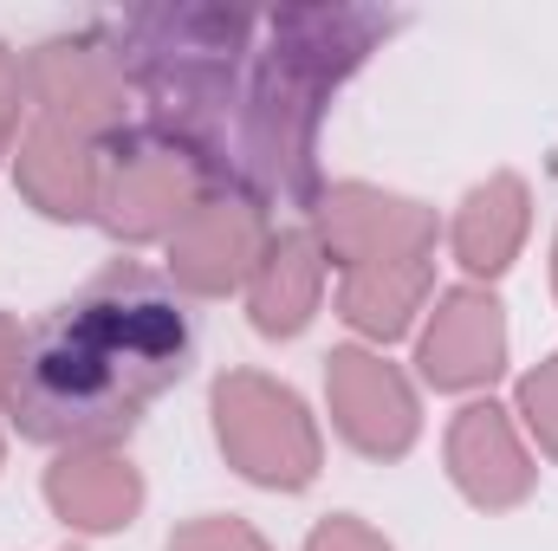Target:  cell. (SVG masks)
Instances as JSON below:
<instances>
[{
  "label": "cell",
  "instance_id": "ac0fdd59",
  "mask_svg": "<svg viewBox=\"0 0 558 551\" xmlns=\"http://www.w3.org/2000/svg\"><path fill=\"white\" fill-rule=\"evenodd\" d=\"M20 105H26V72H20V59L0 46V156H7L13 131H20Z\"/></svg>",
  "mask_w": 558,
  "mask_h": 551
},
{
  "label": "cell",
  "instance_id": "9a60e30c",
  "mask_svg": "<svg viewBox=\"0 0 558 551\" xmlns=\"http://www.w3.org/2000/svg\"><path fill=\"white\" fill-rule=\"evenodd\" d=\"M520 415L539 434V448L558 461V357H546L533 377H520Z\"/></svg>",
  "mask_w": 558,
  "mask_h": 551
},
{
  "label": "cell",
  "instance_id": "ffe728a7",
  "mask_svg": "<svg viewBox=\"0 0 558 551\" xmlns=\"http://www.w3.org/2000/svg\"><path fill=\"white\" fill-rule=\"evenodd\" d=\"M553 279H558V260H553Z\"/></svg>",
  "mask_w": 558,
  "mask_h": 551
},
{
  "label": "cell",
  "instance_id": "52a82bcc",
  "mask_svg": "<svg viewBox=\"0 0 558 551\" xmlns=\"http://www.w3.org/2000/svg\"><path fill=\"white\" fill-rule=\"evenodd\" d=\"M422 377L435 390H481L507 370V311L481 285L441 292L428 331H422Z\"/></svg>",
  "mask_w": 558,
  "mask_h": 551
},
{
  "label": "cell",
  "instance_id": "5bb4252c",
  "mask_svg": "<svg viewBox=\"0 0 558 551\" xmlns=\"http://www.w3.org/2000/svg\"><path fill=\"white\" fill-rule=\"evenodd\" d=\"M428 298V260H390V267H357L344 273L338 311L364 331V338H403L410 318Z\"/></svg>",
  "mask_w": 558,
  "mask_h": 551
},
{
  "label": "cell",
  "instance_id": "2e32d148",
  "mask_svg": "<svg viewBox=\"0 0 558 551\" xmlns=\"http://www.w3.org/2000/svg\"><path fill=\"white\" fill-rule=\"evenodd\" d=\"M169 551H267V539L247 519H189L182 532H169Z\"/></svg>",
  "mask_w": 558,
  "mask_h": 551
},
{
  "label": "cell",
  "instance_id": "277c9868",
  "mask_svg": "<svg viewBox=\"0 0 558 551\" xmlns=\"http://www.w3.org/2000/svg\"><path fill=\"white\" fill-rule=\"evenodd\" d=\"M318 247H325V260H338L344 273H357V267H390V260H428V247H435V215H428L422 201L364 188V182H344V188H331L325 208H318Z\"/></svg>",
  "mask_w": 558,
  "mask_h": 551
},
{
  "label": "cell",
  "instance_id": "5b68a950",
  "mask_svg": "<svg viewBox=\"0 0 558 551\" xmlns=\"http://www.w3.org/2000/svg\"><path fill=\"white\" fill-rule=\"evenodd\" d=\"M26 85L39 105V124H59L72 137H105L124 124V72L92 39H52L26 59Z\"/></svg>",
  "mask_w": 558,
  "mask_h": 551
},
{
  "label": "cell",
  "instance_id": "3957f363",
  "mask_svg": "<svg viewBox=\"0 0 558 551\" xmlns=\"http://www.w3.org/2000/svg\"><path fill=\"white\" fill-rule=\"evenodd\" d=\"M325 396L338 434L371 454V461H397L416 441V390L397 364H384L377 351H331L325 357Z\"/></svg>",
  "mask_w": 558,
  "mask_h": 551
},
{
  "label": "cell",
  "instance_id": "7c38bea8",
  "mask_svg": "<svg viewBox=\"0 0 558 551\" xmlns=\"http://www.w3.org/2000/svg\"><path fill=\"white\" fill-rule=\"evenodd\" d=\"M325 267H331V260H325V247H318L312 228H292V234L267 241L260 267H254V279H247L254 325H260L267 338L305 331L312 311H318V292H325Z\"/></svg>",
  "mask_w": 558,
  "mask_h": 551
},
{
  "label": "cell",
  "instance_id": "e0dca14e",
  "mask_svg": "<svg viewBox=\"0 0 558 551\" xmlns=\"http://www.w3.org/2000/svg\"><path fill=\"white\" fill-rule=\"evenodd\" d=\"M305 551H390V539H384V532H371L364 519L338 513V519H325V526L305 539Z\"/></svg>",
  "mask_w": 558,
  "mask_h": 551
},
{
  "label": "cell",
  "instance_id": "8fae6325",
  "mask_svg": "<svg viewBox=\"0 0 558 551\" xmlns=\"http://www.w3.org/2000/svg\"><path fill=\"white\" fill-rule=\"evenodd\" d=\"M20 195L52 221H85L92 208H105L98 149L59 124H33L20 143Z\"/></svg>",
  "mask_w": 558,
  "mask_h": 551
},
{
  "label": "cell",
  "instance_id": "ba28073f",
  "mask_svg": "<svg viewBox=\"0 0 558 551\" xmlns=\"http://www.w3.org/2000/svg\"><path fill=\"white\" fill-rule=\"evenodd\" d=\"M448 474L481 513H507L533 493V454L500 403H468L448 428Z\"/></svg>",
  "mask_w": 558,
  "mask_h": 551
},
{
  "label": "cell",
  "instance_id": "d6986e66",
  "mask_svg": "<svg viewBox=\"0 0 558 551\" xmlns=\"http://www.w3.org/2000/svg\"><path fill=\"white\" fill-rule=\"evenodd\" d=\"M20 377H26V338H20V325L0 311V403L13 409V396H20Z\"/></svg>",
  "mask_w": 558,
  "mask_h": 551
},
{
  "label": "cell",
  "instance_id": "4fadbf2b",
  "mask_svg": "<svg viewBox=\"0 0 558 551\" xmlns=\"http://www.w3.org/2000/svg\"><path fill=\"white\" fill-rule=\"evenodd\" d=\"M533 228V201H526V182L520 175H487L481 188H468L461 215H454V260L468 273H507L520 241Z\"/></svg>",
  "mask_w": 558,
  "mask_h": 551
},
{
  "label": "cell",
  "instance_id": "7a4b0ae2",
  "mask_svg": "<svg viewBox=\"0 0 558 551\" xmlns=\"http://www.w3.org/2000/svg\"><path fill=\"white\" fill-rule=\"evenodd\" d=\"M215 441L260 487L292 493L318 474V428H312L305 403L260 370H228L215 383Z\"/></svg>",
  "mask_w": 558,
  "mask_h": 551
},
{
  "label": "cell",
  "instance_id": "6da1fadb",
  "mask_svg": "<svg viewBox=\"0 0 558 551\" xmlns=\"http://www.w3.org/2000/svg\"><path fill=\"white\" fill-rule=\"evenodd\" d=\"M189 325L143 267H111L78 305L52 318L26 357L13 415L33 441L105 448L137 409L182 377Z\"/></svg>",
  "mask_w": 558,
  "mask_h": 551
},
{
  "label": "cell",
  "instance_id": "9c48e42d",
  "mask_svg": "<svg viewBox=\"0 0 558 551\" xmlns=\"http://www.w3.org/2000/svg\"><path fill=\"white\" fill-rule=\"evenodd\" d=\"M202 208V175L182 149H143L105 182V228L124 241L175 234Z\"/></svg>",
  "mask_w": 558,
  "mask_h": 551
},
{
  "label": "cell",
  "instance_id": "8992f818",
  "mask_svg": "<svg viewBox=\"0 0 558 551\" xmlns=\"http://www.w3.org/2000/svg\"><path fill=\"white\" fill-rule=\"evenodd\" d=\"M267 241L274 234H267V215L254 201H202L169 234V273H175V285L215 298V292H234L254 279Z\"/></svg>",
  "mask_w": 558,
  "mask_h": 551
},
{
  "label": "cell",
  "instance_id": "30bf717a",
  "mask_svg": "<svg viewBox=\"0 0 558 551\" xmlns=\"http://www.w3.org/2000/svg\"><path fill=\"white\" fill-rule=\"evenodd\" d=\"M46 506L72 532H118L143 513V474L118 448H65L46 467Z\"/></svg>",
  "mask_w": 558,
  "mask_h": 551
}]
</instances>
